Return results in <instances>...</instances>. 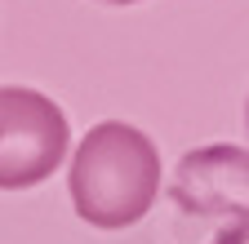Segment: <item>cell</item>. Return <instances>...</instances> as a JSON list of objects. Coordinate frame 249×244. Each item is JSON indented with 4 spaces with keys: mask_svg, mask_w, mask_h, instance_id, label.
<instances>
[{
    "mask_svg": "<svg viewBox=\"0 0 249 244\" xmlns=\"http://www.w3.org/2000/svg\"><path fill=\"white\" fill-rule=\"evenodd\" d=\"M245 146H200L187 151L174 173V204L182 209V218L209 222L218 244H245Z\"/></svg>",
    "mask_w": 249,
    "mask_h": 244,
    "instance_id": "obj_3",
    "label": "cell"
},
{
    "mask_svg": "<svg viewBox=\"0 0 249 244\" xmlns=\"http://www.w3.org/2000/svg\"><path fill=\"white\" fill-rule=\"evenodd\" d=\"M67 195L76 204V218L93 231L134 227L160 195V151L138 125L103 120L80 138L71 156Z\"/></svg>",
    "mask_w": 249,
    "mask_h": 244,
    "instance_id": "obj_1",
    "label": "cell"
},
{
    "mask_svg": "<svg viewBox=\"0 0 249 244\" xmlns=\"http://www.w3.org/2000/svg\"><path fill=\"white\" fill-rule=\"evenodd\" d=\"M71 125L62 107L36 89H0V191H27L67 160Z\"/></svg>",
    "mask_w": 249,
    "mask_h": 244,
    "instance_id": "obj_2",
    "label": "cell"
},
{
    "mask_svg": "<svg viewBox=\"0 0 249 244\" xmlns=\"http://www.w3.org/2000/svg\"><path fill=\"white\" fill-rule=\"evenodd\" d=\"M107 5H138V0H107Z\"/></svg>",
    "mask_w": 249,
    "mask_h": 244,
    "instance_id": "obj_4",
    "label": "cell"
}]
</instances>
